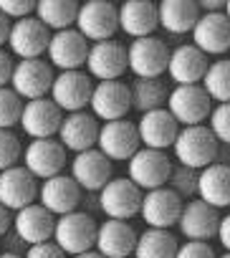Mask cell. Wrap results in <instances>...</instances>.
I'll list each match as a JSON object with an SVG mask.
<instances>
[{
  "instance_id": "1",
  "label": "cell",
  "mask_w": 230,
  "mask_h": 258,
  "mask_svg": "<svg viewBox=\"0 0 230 258\" xmlns=\"http://www.w3.org/2000/svg\"><path fill=\"white\" fill-rule=\"evenodd\" d=\"M180 167L185 170H205L217 157V140L205 124L197 126H180L177 140L172 145Z\"/></svg>"
},
{
  "instance_id": "2",
  "label": "cell",
  "mask_w": 230,
  "mask_h": 258,
  "mask_svg": "<svg viewBox=\"0 0 230 258\" xmlns=\"http://www.w3.org/2000/svg\"><path fill=\"white\" fill-rule=\"evenodd\" d=\"M96 220L86 213H68L56 218V228H53V243L66 253V255H81L86 250H94L96 243Z\"/></svg>"
},
{
  "instance_id": "3",
  "label": "cell",
  "mask_w": 230,
  "mask_h": 258,
  "mask_svg": "<svg viewBox=\"0 0 230 258\" xmlns=\"http://www.w3.org/2000/svg\"><path fill=\"white\" fill-rule=\"evenodd\" d=\"M144 192L129 180V177H111L99 190V208L106 215V220H129L139 215Z\"/></svg>"
},
{
  "instance_id": "4",
  "label": "cell",
  "mask_w": 230,
  "mask_h": 258,
  "mask_svg": "<svg viewBox=\"0 0 230 258\" xmlns=\"http://www.w3.org/2000/svg\"><path fill=\"white\" fill-rule=\"evenodd\" d=\"M96 150L109 162H129L142 150V142H139V135H137V124L129 121V119L101 124L99 137H96Z\"/></svg>"
},
{
  "instance_id": "5",
  "label": "cell",
  "mask_w": 230,
  "mask_h": 258,
  "mask_svg": "<svg viewBox=\"0 0 230 258\" xmlns=\"http://www.w3.org/2000/svg\"><path fill=\"white\" fill-rule=\"evenodd\" d=\"M167 63H170V48L157 36L137 38L127 48V69L137 79H160L167 71Z\"/></svg>"
},
{
  "instance_id": "6",
  "label": "cell",
  "mask_w": 230,
  "mask_h": 258,
  "mask_svg": "<svg viewBox=\"0 0 230 258\" xmlns=\"http://www.w3.org/2000/svg\"><path fill=\"white\" fill-rule=\"evenodd\" d=\"M76 31L94 43L111 41L114 33L119 31V13L117 6H111L109 0H89L79 6L76 16Z\"/></svg>"
},
{
  "instance_id": "7",
  "label": "cell",
  "mask_w": 230,
  "mask_h": 258,
  "mask_svg": "<svg viewBox=\"0 0 230 258\" xmlns=\"http://www.w3.org/2000/svg\"><path fill=\"white\" fill-rule=\"evenodd\" d=\"M127 177L142 190V192H149V190H160V187H167L170 182V175H172V162L165 152H157V150H147L142 147L129 162H127Z\"/></svg>"
},
{
  "instance_id": "8",
  "label": "cell",
  "mask_w": 230,
  "mask_h": 258,
  "mask_svg": "<svg viewBox=\"0 0 230 258\" xmlns=\"http://www.w3.org/2000/svg\"><path fill=\"white\" fill-rule=\"evenodd\" d=\"M165 109L175 116V121L180 126H197L210 116L212 101L200 84L197 86H175L167 96Z\"/></svg>"
},
{
  "instance_id": "9",
  "label": "cell",
  "mask_w": 230,
  "mask_h": 258,
  "mask_svg": "<svg viewBox=\"0 0 230 258\" xmlns=\"http://www.w3.org/2000/svg\"><path fill=\"white\" fill-rule=\"evenodd\" d=\"M53 86V69L48 61L43 58H31V61H18L13 66V76H11V89L23 99V101H33V99H46L51 94Z\"/></svg>"
},
{
  "instance_id": "10",
  "label": "cell",
  "mask_w": 230,
  "mask_h": 258,
  "mask_svg": "<svg viewBox=\"0 0 230 258\" xmlns=\"http://www.w3.org/2000/svg\"><path fill=\"white\" fill-rule=\"evenodd\" d=\"M89 106H91L94 119H101L104 124L127 119V114L132 109L129 84H124V81H99L91 91Z\"/></svg>"
},
{
  "instance_id": "11",
  "label": "cell",
  "mask_w": 230,
  "mask_h": 258,
  "mask_svg": "<svg viewBox=\"0 0 230 258\" xmlns=\"http://www.w3.org/2000/svg\"><path fill=\"white\" fill-rule=\"evenodd\" d=\"M91 76L84 71H61L53 76V86H51V101L66 111V114H76L84 111L91 101Z\"/></svg>"
},
{
  "instance_id": "12",
  "label": "cell",
  "mask_w": 230,
  "mask_h": 258,
  "mask_svg": "<svg viewBox=\"0 0 230 258\" xmlns=\"http://www.w3.org/2000/svg\"><path fill=\"white\" fill-rule=\"evenodd\" d=\"M182 205H185V200L172 187H160V190L144 192L139 215L147 223V228L170 230L172 225H177L180 213H182Z\"/></svg>"
},
{
  "instance_id": "13",
  "label": "cell",
  "mask_w": 230,
  "mask_h": 258,
  "mask_svg": "<svg viewBox=\"0 0 230 258\" xmlns=\"http://www.w3.org/2000/svg\"><path fill=\"white\" fill-rule=\"evenodd\" d=\"M61 121H63V111L51 101V96H46V99L23 101L18 124L31 140H53V135H58L61 129Z\"/></svg>"
},
{
  "instance_id": "14",
  "label": "cell",
  "mask_w": 230,
  "mask_h": 258,
  "mask_svg": "<svg viewBox=\"0 0 230 258\" xmlns=\"http://www.w3.org/2000/svg\"><path fill=\"white\" fill-rule=\"evenodd\" d=\"M48 41H51V31L36 16H28L23 21L11 23L8 46H11V53L18 56L21 61L41 58L48 51Z\"/></svg>"
},
{
  "instance_id": "15",
  "label": "cell",
  "mask_w": 230,
  "mask_h": 258,
  "mask_svg": "<svg viewBox=\"0 0 230 258\" xmlns=\"http://www.w3.org/2000/svg\"><path fill=\"white\" fill-rule=\"evenodd\" d=\"M23 167L36 180H51L56 175H63L66 150L58 140H31L23 150Z\"/></svg>"
},
{
  "instance_id": "16",
  "label": "cell",
  "mask_w": 230,
  "mask_h": 258,
  "mask_svg": "<svg viewBox=\"0 0 230 258\" xmlns=\"http://www.w3.org/2000/svg\"><path fill=\"white\" fill-rule=\"evenodd\" d=\"M38 198V180L23 167L16 165L0 172V205L11 213H18L33 205Z\"/></svg>"
},
{
  "instance_id": "17",
  "label": "cell",
  "mask_w": 230,
  "mask_h": 258,
  "mask_svg": "<svg viewBox=\"0 0 230 258\" xmlns=\"http://www.w3.org/2000/svg\"><path fill=\"white\" fill-rule=\"evenodd\" d=\"M84 66L89 69V76L96 81H119L127 71V48L114 38L91 43Z\"/></svg>"
},
{
  "instance_id": "18",
  "label": "cell",
  "mask_w": 230,
  "mask_h": 258,
  "mask_svg": "<svg viewBox=\"0 0 230 258\" xmlns=\"http://www.w3.org/2000/svg\"><path fill=\"white\" fill-rule=\"evenodd\" d=\"M46 56H48L51 69H58V71H79V69L86 63L89 41H86L76 28L58 31V33L51 36Z\"/></svg>"
},
{
  "instance_id": "19",
  "label": "cell",
  "mask_w": 230,
  "mask_h": 258,
  "mask_svg": "<svg viewBox=\"0 0 230 258\" xmlns=\"http://www.w3.org/2000/svg\"><path fill=\"white\" fill-rule=\"evenodd\" d=\"M177 132H180V124L175 121V116L167 111V109H155V111H147L139 116L137 121V135H139V142L142 147L147 150H157V152H165L175 145L177 140Z\"/></svg>"
},
{
  "instance_id": "20",
  "label": "cell",
  "mask_w": 230,
  "mask_h": 258,
  "mask_svg": "<svg viewBox=\"0 0 230 258\" xmlns=\"http://www.w3.org/2000/svg\"><path fill=\"white\" fill-rule=\"evenodd\" d=\"M192 46L205 56H222L230 51V21L225 13H200L192 28Z\"/></svg>"
},
{
  "instance_id": "21",
  "label": "cell",
  "mask_w": 230,
  "mask_h": 258,
  "mask_svg": "<svg viewBox=\"0 0 230 258\" xmlns=\"http://www.w3.org/2000/svg\"><path fill=\"white\" fill-rule=\"evenodd\" d=\"M217 225H220V215H217V210L210 208L207 203H202L200 198L187 200V203L182 205V213H180L177 228H180V233H182L187 240L207 243L210 238L217 235Z\"/></svg>"
},
{
  "instance_id": "22",
  "label": "cell",
  "mask_w": 230,
  "mask_h": 258,
  "mask_svg": "<svg viewBox=\"0 0 230 258\" xmlns=\"http://www.w3.org/2000/svg\"><path fill=\"white\" fill-rule=\"evenodd\" d=\"M81 203V187L73 182L71 175H56L51 180H43L38 187V205H43L53 218L68 215Z\"/></svg>"
},
{
  "instance_id": "23",
  "label": "cell",
  "mask_w": 230,
  "mask_h": 258,
  "mask_svg": "<svg viewBox=\"0 0 230 258\" xmlns=\"http://www.w3.org/2000/svg\"><path fill=\"white\" fill-rule=\"evenodd\" d=\"M96 137H99V121L94 119L91 111H76V114H66L58 129V142L66 152H86L96 147Z\"/></svg>"
},
{
  "instance_id": "24",
  "label": "cell",
  "mask_w": 230,
  "mask_h": 258,
  "mask_svg": "<svg viewBox=\"0 0 230 258\" xmlns=\"http://www.w3.org/2000/svg\"><path fill=\"white\" fill-rule=\"evenodd\" d=\"M134 245H137V233L124 220H104L96 228L94 250L101 253L104 258H127L134 253Z\"/></svg>"
},
{
  "instance_id": "25",
  "label": "cell",
  "mask_w": 230,
  "mask_h": 258,
  "mask_svg": "<svg viewBox=\"0 0 230 258\" xmlns=\"http://www.w3.org/2000/svg\"><path fill=\"white\" fill-rule=\"evenodd\" d=\"M207 66H210L207 56L202 51H197L192 43H185V46H177L175 51H170L167 74L177 86H197V84H202Z\"/></svg>"
},
{
  "instance_id": "26",
  "label": "cell",
  "mask_w": 230,
  "mask_h": 258,
  "mask_svg": "<svg viewBox=\"0 0 230 258\" xmlns=\"http://www.w3.org/2000/svg\"><path fill=\"white\" fill-rule=\"evenodd\" d=\"M71 177L81 190L99 192L111 180V162L94 147L86 152H79L71 160Z\"/></svg>"
},
{
  "instance_id": "27",
  "label": "cell",
  "mask_w": 230,
  "mask_h": 258,
  "mask_svg": "<svg viewBox=\"0 0 230 258\" xmlns=\"http://www.w3.org/2000/svg\"><path fill=\"white\" fill-rule=\"evenodd\" d=\"M13 228H16V235L28 243V245H38V243H46L53 238V228H56V218L38 203L23 208L16 213L13 218Z\"/></svg>"
},
{
  "instance_id": "28",
  "label": "cell",
  "mask_w": 230,
  "mask_h": 258,
  "mask_svg": "<svg viewBox=\"0 0 230 258\" xmlns=\"http://www.w3.org/2000/svg\"><path fill=\"white\" fill-rule=\"evenodd\" d=\"M119 13V28L137 38H147L155 33V28H160V18H157V6L149 0H127L124 6L117 8Z\"/></svg>"
},
{
  "instance_id": "29",
  "label": "cell",
  "mask_w": 230,
  "mask_h": 258,
  "mask_svg": "<svg viewBox=\"0 0 230 258\" xmlns=\"http://www.w3.org/2000/svg\"><path fill=\"white\" fill-rule=\"evenodd\" d=\"M197 198L210 208H227L230 205V165L212 162L197 175Z\"/></svg>"
},
{
  "instance_id": "30",
  "label": "cell",
  "mask_w": 230,
  "mask_h": 258,
  "mask_svg": "<svg viewBox=\"0 0 230 258\" xmlns=\"http://www.w3.org/2000/svg\"><path fill=\"white\" fill-rule=\"evenodd\" d=\"M157 18H160V28L180 36V33H192L200 11L192 0H162L157 6Z\"/></svg>"
},
{
  "instance_id": "31",
  "label": "cell",
  "mask_w": 230,
  "mask_h": 258,
  "mask_svg": "<svg viewBox=\"0 0 230 258\" xmlns=\"http://www.w3.org/2000/svg\"><path fill=\"white\" fill-rule=\"evenodd\" d=\"M76 16L79 3H73V0H41V3H36V18L53 33L73 28Z\"/></svg>"
},
{
  "instance_id": "32",
  "label": "cell",
  "mask_w": 230,
  "mask_h": 258,
  "mask_svg": "<svg viewBox=\"0 0 230 258\" xmlns=\"http://www.w3.org/2000/svg\"><path fill=\"white\" fill-rule=\"evenodd\" d=\"M177 248H180V243L170 230L147 228L142 235H137L134 258H175Z\"/></svg>"
},
{
  "instance_id": "33",
  "label": "cell",
  "mask_w": 230,
  "mask_h": 258,
  "mask_svg": "<svg viewBox=\"0 0 230 258\" xmlns=\"http://www.w3.org/2000/svg\"><path fill=\"white\" fill-rule=\"evenodd\" d=\"M132 109H137L139 114L155 111V109H165L167 106V86L160 79H137L132 86Z\"/></svg>"
},
{
  "instance_id": "34",
  "label": "cell",
  "mask_w": 230,
  "mask_h": 258,
  "mask_svg": "<svg viewBox=\"0 0 230 258\" xmlns=\"http://www.w3.org/2000/svg\"><path fill=\"white\" fill-rule=\"evenodd\" d=\"M200 86L205 89V94L210 96V101L227 104L230 101V58L212 61L207 66Z\"/></svg>"
},
{
  "instance_id": "35",
  "label": "cell",
  "mask_w": 230,
  "mask_h": 258,
  "mask_svg": "<svg viewBox=\"0 0 230 258\" xmlns=\"http://www.w3.org/2000/svg\"><path fill=\"white\" fill-rule=\"evenodd\" d=\"M21 111H23V99L11 89H0V129H13L21 121Z\"/></svg>"
},
{
  "instance_id": "36",
  "label": "cell",
  "mask_w": 230,
  "mask_h": 258,
  "mask_svg": "<svg viewBox=\"0 0 230 258\" xmlns=\"http://www.w3.org/2000/svg\"><path fill=\"white\" fill-rule=\"evenodd\" d=\"M21 157H23V147L18 135H13V129H0V172L16 167Z\"/></svg>"
},
{
  "instance_id": "37",
  "label": "cell",
  "mask_w": 230,
  "mask_h": 258,
  "mask_svg": "<svg viewBox=\"0 0 230 258\" xmlns=\"http://www.w3.org/2000/svg\"><path fill=\"white\" fill-rule=\"evenodd\" d=\"M207 129L212 132V137L217 140V145H230V101L227 104H217L210 116H207Z\"/></svg>"
},
{
  "instance_id": "38",
  "label": "cell",
  "mask_w": 230,
  "mask_h": 258,
  "mask_svg": "<svg viewBox=\"0 0 230 258\" xmlns=\"http://www.w3.org/2000/svg\"><path fill=\"white\" fill-rule=\"evenodd\" d=\"M0 13L16 23L28 16H36V3L33 0H0Z\"/></svg>"
},
{
  "instance_id": "39",
  "label": "cell",
  "mask_w": 230,
  "mask_h": 258,
  "mask_svg": "<svg viewBox=\"0 0 230 258\" xmlns=\"http://www.w3.org/2000/svg\"><path fill=\"white\" fill-rule=\"evenodd\" d=\"M170 180H172V190H175L180 198L197 192V175H192V170H185V167H180L177 172L172 170Z\"/></svg>"
},
{
  "instance_id": "40",
  "label": "cell",
  "mask_w": 230,
  "mask_h": 258,
  "mask_svg": "<svg viewBox=\"0 0 230 258\" xmlns=\"http://www.w3.org/2000/svg\"><path fill=\"white\" fill-rule=\"evenodd\" d=\"M175 258H217L215 250L210 248V243H200V240H187L177 248Z\"/></svg>"
},
{
  "instance_id": "41",
  "label": "cell",
  "mask_w": 230,
  "mask_h": 258,
  "mask_svg": "<svg viewBox=\"0 0 230 258\" xmlns=\"http://www.w3.org/2000/svg\"><path fill=\"white\" fill-rule=\"evenodd\" d=\"M23 258H66V253L53 240H46V243H38V245H28V253Z\"/></svg>"
},
{
  "instance_id": "42",
  "label": "cell",
  "mask_w": 230,
  "mask_h": 258,
  "mask_svg": "<svg viewBox=\"0 0 230 258\" xmlns=\"http://www.w3.org/2000/svg\"><path fill=\"white\" fill-rule=\"evenodd\" d=\"M13 61H11V53H6L0 48V89H6L11 84V76H13Z\"/></svg>"
},
{
  "instance_id": "43",
  "label": "cell",
  "mask_w": 230,
  "mask_h": 258,
  "mask_svg": "<svg viewBox=\"0 0 230 258\" xmlns=\"http://www.w3.org/2000/svg\"><path fill=\"white\" fill-rule=\"evenodd\" d=\"M217 240L220 245L225 248V253H230V213L225 218H220V225H217Z\"/></svg>"
},
{
  "instance_id": "44",
  "label": "cell",
  "mask_w": 230,
  "mask_h": 258,
  "mask_svg": "<svg viewBox=\"0 0 230 258\" xmlns=\"http://www.w3.org/2000/svg\"><path fill=\"white\" fill-rule=\"evenodd\" d=\"M222 8H225L222 0H200L197 3V11L202 13H222Z\"/></svg>"
},
{
  "instance_id": "45",
  "label": "cell",
  "mask_w": 230,
  "mask_h": 258,
  "mask_svg": "<svg viewBox=\"0 0 230 258\" xmlns=\"http://www.w3.org/2000/svg\"><path fill=\"white\" fill-rule=\"evenodd\" d=\"M11 225H13V220H11V210H6L3 205H0V235H6Z\"/></svg>"
},
{
  "instance_id": "46",
  "label": "cell",
  "mask_w": 230,
  "mask_h": 258,
  "mask_svg": "<svg viewBox=\"0 0 230 258\" xmlns=\"http://www.w3.org/2000/svg\"><path fill=\"white\" fill-rule=\"evenodd\" d=\"M8 36H11V21L0 13V46L8 43Z\"/></svg>"
},
{
  "instance_id": "47",
  "label": "cell",
  "mask_w": 230,
  "mask_h": 258,
  "mask_svg": "<svg viewBox=\"0 0 230 258\" xmlns=\"http://www.w3.org/2000/svg\"><path fill=\"white\" fill-rule=\"evenodd\" d=\"M73 258H104L101 253H96V250H86V253H81V255H73Z\"/></svg>"
},
{
  "instance_id": "48",
  "label": "cell",
  "mask_w": 230,
  "mask_h": 258,
  "mask_svg": "<svg viewBox=\"0 0 230 258\" xmlns=\"http://www.w3.org/2000/svg\"><path fill=\"white\" fill-rule=\"evenodd\" d=\"M0 258H23V255H18V253H11V250H8V253H0Z\"/></svg>"
},
{
  "instance_id": "49",
  "label": "cell",
  "mask_w": 230,
  "mask_h": 258,
  "mask_svg": "<svg viewBox=\"0 0 230 258\" xmlns=\"http://www.w3.org/2000/svg\"><path fill=\"white\" fill-rule=\"evenodd\" d=\"M222 13H225V18L230 21V0H227V3H225V8H222Z\"/></svg>"
},
{
  "instance_id": "50",
  "label": "cell",
  "mask_w": 230,
  "mask_h": 258,
  "mask_svg": "<svg viewBox=\"0 0 230 258\" xmlns=\"http://www.w3.org/2000/svg\"><path fill=\"white\" fill-rule=\"evenodd\" d=\"M217 258H230V253H222V255H217Z\"/></svg>"
}]
</instances>
